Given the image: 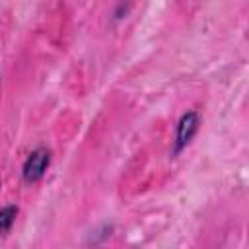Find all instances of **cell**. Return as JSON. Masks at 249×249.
Wrapping results in <instances>:
<instances>
[{
    "label": "cell",
    "instance_id": "6da1fadb",
    "mask_svg": "<svg viewBox=\"0 0 249 249\" xmlns=\"http://www.w3.org/2000/svg\"><path fill=\"white\" fill-rule=\"evenodd\" d=\"M51 165V152L47 148H35L33 152H29V156L25 158L23 165H21V175L27 183H35L39 181L45 171Z\"/></svg>",
    "mask_w": 249,
    "mask_h": 249
},
{
    "label": "cell",
    "instance_id": "7a4b0ae2",
    "mask_svg": "<svg viewBox=\"0 0 249 249\" xmlns=\"http://www.w3.org/2000/svg\"><path fill=\"white\" fill-rule=\"evenodd\" d=\"M198 130V115L196 111H189L185 113L179 123H177V130H175V146H173V154H179L181 150H185L189 146V142L193 140V136Z\"/></svg>",
    "mask_w": 249,
    "mask_h": 249
},
{
    "label": "cell",
    "instance_id": "3957f363",
    "mask_svg": "<svg viewBox=\"0 0 249 249\" xmlns=\"http://www.w3.org/2000/svg\"><path fill=\"white\" fill-rule=\"evenodd\" d=\"M16 216H18V206L8 204V206L0 208V235H2V233H6V231L14 226Z\"/></svg>",
    "mask_w": 249,
    "mask_h": 249
}]
</instances>
